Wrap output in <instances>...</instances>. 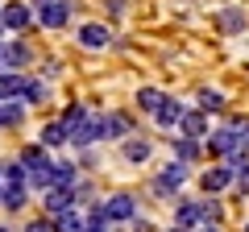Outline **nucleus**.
<instances>
[{
	"label": "nucleus",
	"instance_id": "obj_1",
	"mask_svg": "<svg viewBox=\"0 0 249 232\" xmlns=\"http://www.w3.org/2000/svg\"><path fill=\"white\" fill-rule=\"evenodd\" d=\"M183 182H187V162H178V158H175V162H166V166H162L158 174H154L150 191H154L158 199H170L178 187H183Z\"/></svg>",
	"mask_w": 249,
	"mask_h": 232
},
{
	"label": "nucleus",
	"instance_id": "obj_2",
	"mask_svg": "<svg viewBox=\"0 0 249 232\" xmlns=\"http://www.w3.org/2000/svg\"><path fill=\"white\" fill-rule=\"evenodd\" d=\"M100 212L108 215V224L112 220H133L137 215V199L129 195V191H116V195H108L104 203H100Z\"/></svg>",
	"mask_w": 249,
	"mask_h": 232
},
{
	"label": "nucleus",
	"instance_id": "obj_3",
	"mask_svg": "<svg viewBox=\"0 0 249 232\" xmlns=\"http://www.w3.org/2000/svg\"><path fill=\"white\" fill-rule=\"evenodd\" d=\"M37 21H42V29H62L71 21V0H46L37 9Z\"/></svg>",
	"mask_w": 249,
	"mask_h": 232
},
{
	"label": "nucleus",
	"instance_id": "obj_4",
	"mask_svg": "<svg viewBox=\"0 0 249 232\" xmlns=\"http://www.w3.org/2000/svg\"><path fill=\"white\" fill-rule=\"evenodd\" d=\"M116 145H121V158L129 162V166H142V162H150V153H154L150 137H133V133L124 137V141H116Z\"/></svg>",
	"mask_w": 249,
	"mask_h": 232
},
{
	"label": "nucleus",
	"instance_id": "obj_5",
	"mask_svg": "<svg viewBox=\"0 0 249 232\" xmlns=\"http://www.w3.org/2000/svg\"><path fill=\"white\" fill-rule=\"evenodd\" d=\"M232 182H237V174H232L229 162H224V166H208V174H199V187H204L208 195H216V191H229Z\"/></svg>",
	"mask_w": 249,
	"mask_h": 232
},
{
	"label": "nucleus",
	"instance_id": "obj_6",
	"mask_svg": "<svg viewBox=\"0 0 249 232\" xmlns=\"http://www.w3.org/2000/svg\"><path fill=\"white\" fill-rule=\"evenodd\" d=\"M79 42H83V50H108L112 46V29L100 25V21H88V25H79Z\"/></svg>",
	"mask_w": 249,
	"mask_h": 232
},
{
	"label": "nucleus",
	"instance_id": "obj_7",
	"mask_svg": "<svg viewBox=\"0 0 249 232\" xmlns=\"http://www.w3.org/2000/svg\"><path fill=\"white\" fill-rule=\"evenodd\" d=\"M133 133V116L129 112H104V141H124Z\"/></svg>",
	"mask_w": 249,
	"mask_h": 232
},
{
	"label": "nucleus",
	"instance_id": "obj_8",
	"mask_svg": "<svg viewBox=\"0 0 249 232\" xmlns=\"http://www.w3.org/2000/svg\"><path fill=\"white\" fill-rule=\"evenodd\" d=\"M29 58H34V50H29V46L21 42V37H17V42H0V63L9 66V71H17V66H25Z\"/></svg>",
	"mask_w": 249,
	"mask_h": 232
},
{
	"label": "nucleus",
	"instance_id": "obj_9",
	"mask_svg": "<svg viewBox=\"0 0 249 232\" xmlns=\"http://www.w3.org/2000/svg\"><path fill=\"white\" fill-rule=\"evenodd\" d=\"M29 21H34V13H29V4H21V0H13V4H4V13H0V25L4 29H29Z\"/></svg>",
	"mask_w": 249,
	"mask_h": 232
},
{
	"label": "nucleus",
	"instance_id": "obj_10",
	"mask_svg": "<svg viewBox=\"0 0 249 232\" xmlns=\"http://www.w3.org/2000/svg\"><path fill=\"white\" fill-rule=\"evenodd\" d=\"M170 153H175L178 162H187V166H191V162H199V153H204V141H199V137L178 133L175 141H170Z\"/></svg>",
	"mask_w": 249,
	"mask_h": 232
},
{
	"label": "nucleus",
	"instance_id": "obj_11",
	"mask_svg": "<svg viewBox=\"0 0 249 232\" xmlns=\"http://www.w3.org/2000/svg\"><path fill=\"white\" fill-rule=\"evenodd\" d=\"M183 112H187V104H178V99H162V108H158V112H154V125H158V129H166V133H170V129H178V120H183Z\"/></svg>",
	"mask_w": 249,
	"mask_h": 232
},
{
	"label": "nucleus",
	"instance_id": "obj_12",
	"mask_svg": "<svg viewBox=\"0 0 249 232\" xmlns=\"http://www.w3.org/2000/svg\"><path fill=\"white\" fill-rule=\"evenodd\" d=\"M175 224H183V228H199V224H208L204 220V199H183L178 212H175Z\"/></svg>",
	"mask_w": 249,
	"mask_h": 232
},
{
	"label": "nucleus",
	"instance_id": "obj_13",
	"mask_svg": "<svg viewBox=\"0 0 249 232\" xmlns=\"http://www.w3.org/2000/svg\"><path fill=\"white\" fill-rule=\"evenodd\" d=\"M178 129H183L187 137H199V141H204V137H208V112H204V108H187L183 120H178Z\"/></svg>",
	"mask_w": 249,
	"mask_h": 232
},
{
	"label": "nucleus",
	"instance_id": "obj_14",
	"mask_svg": "<svg viewBox=\"0 0 249 232\" xmlns=\"http://www.w3.org/2000/svg\"><path fill=\"white\" fill-rule=\"evenodd\" d=\"M37 145H46V149H62V145H71V133L62 129V120H50V125H42V133H37Z\"/></svg>",
	"mask_w": 249,
	"mask_h": 232
},
{
	"label": "nucleus",
	"instance_id": "obj_15",
	"mask_svg": "<svg viewBox=\"0 0 249 232\" xmlns=\"http://www.w3.org/2000/svg\"><path fill=\"white\" fill-rule=\"evenodd\" d=\"M25 199H29V187H25V182H4V187H0V203L9 207V212H21Z\"/></svg>",
	"mask_w": 249,
	"mask_h": 232
},
{
	"label": "nucleus",
	"instance_id": "obj_16",
	"mask_svg": "<svg viewBox=\"0 0 249 232\" xmlns=\"http://www.w3.org/2000/svg\"><path fill=\"white\" fill-rule=\"evenodd\" d=\"M21 166H25L29 174L46 170L50 166V149H46V145H25V149H21Z\"/></svg>",
	"mask_w": 249,
	"mask_h": 232
},
{
	"label": "nucleus",
	"instance_id": "obj_17",
	"mask_svg": "<svg viewBox=\"0 0 249 232\" xmlns=\"http://www.w3.org/2000/svg\"><path fill=\"white\" fill-rule=\"evenodd\" d=\"M25 120V104L17 99H0V129H17Z\"/></svg>",
	"mask_w": 249,
	"mask_h": 232
},
{
	"label": "nucleus",
	"instance_id": "obj_18",
	"mask_svg": "<svg viewBox=\"0 0 249 232\" xmlns=\"http://www.w3.org/2000/svg\"><path fill=\"white\" fill-rule=\"evenodd\" d=\"M25 91V75L17 71H0V99H17Z\"/></svg>",
	"mask_w": 249,
	"mask_h": 232
},
{
	"label": "nucleus",
	"instance_id": "obj_19",
	"mask_svg": "<svg viewBox=\"0 0 249 232\" xmlns=\"http://www.w3.org/2000/svg\"><path fill=\"white\" fill-rule=\"evenodd\" d=\"M83 228H88V220H83L75 207H67V212L54 215V232H83Z\"/></svg>",
	"mask_w": 249,
	"mask_h": 232
},
{
	"label": "nucleus",
	"instance_id": "obj_20",
	"mask_svg": "<svg viewBox=\"0 0 249 232\" xmlns=\"http://www.w3.org/2000/svg\"><path fill=\"white\" fill-rule=\"evenodd\" d=\"M162 99H166V91H158V87H142L137 91V108H142L145 116H154L162 108Z\"/></svg>",
	"mask_w": 249,
	"mask_h": 232
},
{
	"label": "nucleus",
	"instance_id": "obj_21",
	"mask_svg": "<svg viewBox=\"0 0 249 232\" xmlns=\"http://www.w3.org/2000/svg\"><path fill=\"white\" fill-rule=\"evenodd\" d=\"M79 182V166L75 162H54V187H75Z\"/></svg>",
	"mask_w": 249,
	"mask_h": 232
},
{
	"label": "nucleus",
	"instance_id": "obj_22",
	"mask_svg": "<svg viewBox=\"0 0 249 232\" xmlns=\"http://www.w3.org/2000/svg\"><path fill=\"white\" fill-rule=\"evenodd\" d=\"M50 99V87L42 79H25V91H21V104H46Z\"/></svg>",
	"mask_w": 249,
	"mask_h": 232
},
{
	"label": "nucleus",
	"instance_id": "obj_23",
	"mask_svg": "<svg viewBox=\"0 0 249 232\" xmlns=\"http://www.w3.org/2000/svg\"><path fill=\"white\" fill-rule=\"evenodd\" d=\"M88 116H91V112H88V104H71V108H67V112L58 116V120H62V129L71 133V129H79L83 120H88Z\"/></svg>",
	"mask_w": 249,
	"mask_h": 232
},
{
	"label": "nucleus",
	"instance_id": "obj_24",
	"mask_svg": "<svg viewBox=\"0 0 249 232\" xmlns=\"http://www.w3.org/2000/svg\"><path fill=\"white\" fill-rule=\"evenodd\" d=\"M0 182H25V187H29V170L21 166V158L4 162V170H0Z\"/></svg>",
	"mask_w": 249,
	"mask_h": 232
},
{
	"label": "nucleus",
	"instance_id": "obj_25",
	"mask_svg": "<svg viewBox=\"0 0 249 232\" xmlns=\"http://www.w3.org/2000/svg\"><path fill=\"white\" fill-rule=\"evenodd\" d=\"M196 104L204 108V112H220V104H224V96H220V91H212V87H199V96H196Z\"/></svg>",
	"mask_w": 249,
	"mask_h": 232
},
{
	"label": "nucleus",
	"instance_id": "obj_26",
	"mask_svg": "<svg viewBox=\"0 0 249 232\" xmlns=\"http://www.w3.org/2000/svg\"><path fill=\"white\" fill-rule=\"evenodd\" d=\"M220 25L229 29V33H237V29H245V13H232V9H224V13H220Z\"/></svg>",
	"mask_w": 249,
	"mask_h": 232
},
{
	"label": "nucleus",
	"instance_id": "obj_27",
	"mask_svg": "<svg viewBox=\"0 0 249 232\" xmlns=\"http://www.w3.org/2000/svg\"><path fill=\"white\" fill-rule=\"evenodd\" d=\"M204 220H208V224L220 220V203H216V199H204Z\"/></svg>",
	"mask_w": 249,
	"mask_h": 232
},
{
	"label": "nucleus",
	"instance_id": "obj_28",
	"mask_svg": "<svg viewBox=\"0 0 249 232\" xmlns=\"http://www.w3.org/2000/svg\"><path fill=\"white\" fill-rule=\"evenodd\" d=\"M25 232H54V220H34L25 224Z\"/></svg>",
	"mask_w": 249,
	"mask_h": 232
},
{
	"label": "nucleus",
	"instance_id": "obj_29",
	"mask_svg": "<svg viewBox=\"0 0 249 232\" xmlns=\"http://www.w3.org/2000/svg\"><path fill=\"white\" fill-rule=\"evenodd\" d=\"M108 13H124V0H108Z\"/></svg>",
	"mask_w": 249,
	"mask_h": 232
},
{
	"label": "nucleus",
	"instance_id": "obj_30",
	"mask_svg": "<svg viewBox=\"0 0 249 232\" xmlns=\"http://www.w3.org/2000/svg\"><path fill=\"white\" fill-rule=\"evenodd\" d=\"M196 232H220V228H216V224H199Z\"/></svg>",
	"mask_w": 249,
	"mask_h": 232
},
{
	"label": "nucleus",
	"instance_id": "obj_31",
	"mask_svg": "<svg viewBox=\"0 0 249 232\" xmlns=\"http://www.w3.org/2000/svg\"><path fill=\"white\" fill-rule=\"evenodd\" d=\"M83 232H108V228H100V224H88V228H83Z\"/></svg>",
	"mask_w": 249,
	"mask_h": 232
},
{
	"label": "nucleus",
	"instance_id": "obj_32",
	"mask_svg": "<svg viewBox=\"0 0 249 232\" xmlns=\"http://www.w3.org/2000/svg\"><path fill=\"white\" fill-rule=\"evenodd\" d=\"M166 232H191V228H183V224H175V228H166Z\"/></svg>",
	"mask_w": 249,
	"mask_h": 232
},
{
	"label": "nucleus",
	"instance_id": "obj_33",
	"mask_svg": "<svg viewBox=\"0 0 249 232\" xmlns=\"http://www.w3.org/2000/svg\"><path fill=\"white\" fill-rule=\"evenodd\" d=\"M245 149H249V129H245Z\"/></svg>",
	"mask_w": 249,
	"mask_h": 232
},
{
	"label": "nucleus",
	"instance_id": "obj_34",
	"mask_svg": "<svg viewBox=\"0 0 249 232\" xmlns=\"http://www.w3.org/2000/svg\"><path fill=\"white\" fill-rule=\"evenodd\" d=\"M0 232H9V228H4V224H0Z\"/></svg>",
	"mask_w": 249,
	"mask_h": 232
},
{
	"label": "nucleus",
	"instance_id": "obj_35",
	"mask_svg": "<svg viewBox=\"0 0 249 232\" xmlns=\"http://www.w3.org/2000/svg\"><path fill=\"white\" fill-rule=\"evenodd\" d=\"M0 170H4V162H0Z\"/></svg>",
	"mask_w": 249,
	"mask_h": 232
},
{
	"label": "nucleus",
	"instance_id": "obj_36",
	"mask_svg": "<svg viewBox=\"0 0 249 232\" xmlns=\"http://www.w3.org/2000/svg\"><path fill=\"white\" fill-rule=\"evenodd\" d=\"M245 232H249V228H245Z\"/></svg>",
	"mask_w": 249,
	"mask_h": 232
}]
</instances>
